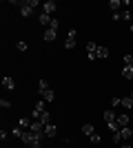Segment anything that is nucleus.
<instances>
[{
  "label": "nucleus",
  "mask_w": 133,
  "mask_h": 148,
  "mask_svg": "<svg viewBox=\"0 0 133 148\" xmlns=\"http://www.w3.org/2000/svg\"><path fill=\"white\" fill-rule=\"evenodd\" d=\"M44 135H38V133H31V130H25L22 133V144H27L29 148H40V142H42Z\"/></svg>",
  "instance_id": "obj_1"
},
{
  "label": "nucleus",
  "mask_w": 133,
  "mask_h": 148,
  "mask_svg": "<svg viewBox=\"0 0 133 148\" xmlns=\"http://www.w3.org/2000/svg\"><path fill=\"white\" fill-rule=\"evenodd\" d=\"M38 93H40V99H44V102H53V97H56V93H53V88L47 84V80L38 82Z\"/></svg>",
  "instance_id": "obj_2"
},
{
  "label": "nucleus",
  "mask_w": 133,
  "mask_h": 148,
  "mask_svg": "<svg viewBox=\"0 0 133 148\" xmlns=\"http://www.w3.org/2000/svg\"><path fill=\"white\" fill-rule=\"evenodd\" d=\"M36 7H38V0H22V2H20V13H22V18H31Z\"/></svg>",
  "instance_id": "obj_3"
},
{
  "label": "nucleus",
  "mask_w": 133,
  "mask_h": 148,
  "mask_svg": "<svg viewBox=\"0 0 133 148\" xmlns=\"http://www.w3.org/2000/svg\"><path fill=\"white\" fill-rule=\"evenodd\" d=\"M31 119H38V122H40V124H44V126H47V124H51V115H49L47 111H36V108H33Z\"/></svg>",
  "instance_id": "obj_4"
},
{
  "label": "nucleus",
  "mask_w": 133,
  "mask_h": 148,
  "mask_svg": "<svg viewBox=\"0 0 133 148\" xmlns=\"http://www.w3.org/2000/svg\"><path fill=\"white\" fill-rule=\"evenodd\" d=\"M98 47H100L98 42H89L87 44V58L89 60H98Z\"/></svg>",
  "instance_id": "obj_5"
},
{
  "label": "nucleus",
  "mask_w": 133,
  "mask_h": 148,
  "mask_svg": "<svg viewBox=\"0 0 133 148\" xmlns=\"http://www.w3.org/2000/svg\"><path fill=\"white\" fill-rule=\"evenodd\" d=\"M56 9H58V5L53 2V0H47V2L42 5V13H49V16H53V13H56Z\"/></svg>",
  "instance_id": "obj_6"
},
{
  "label": "nucleus",
  "mask_w": 133,
  "mask_h": 148,
  "mask_svg": "<svg viewBox=\"0 0 133 148\" xmlns=\"http://www.w3.org/2000/svg\"><path fill=\"white\" fill-rule=\"evenodd\" d=\"M76 47V29L69 31V36H67V42H64V49H73Z\"/></svg>",
  "instance_id": "obj_7"
},
{
  "label": "nucleus",
  "mask_w": 133,
  "mask_h": 148,
  "mask_svg": "<svg viewBox=\"0 0 133 148\" xmlns=\"http://www.w3.org/2000/svg\"><path fill=\"white\" fill-rule=\"evenodd\" d=\"M29 130H31V133H38V135H44V124H40L38 119H33V122H31V128H29Z\"/></svg>",
  "instance_id": "obj_8"
},
{
  "label": "nucleus",
  "mask_w": 133,
  "mask_h": 148,
  "mask_svg": "<svg viewBox=\"0 0 133 148\" xmlns=\"http://www.w3.org/2000/svg\"><path fill=\"white\" fill-rule=\"evenodd\" d=\"M56 36H58V31L56 29H49V27H47V29H44V42H53V40H56Z\"/></svg>",
  "instance_id": "obj_9"
},
{
  "label": "nucleus",
  "mask_w": 133,
  "mask_h": 148,
  "mask_svg": "<svg viewBox=\"0 0 133 148\" xmlns=\"http://www.w3.org/2000/svg\"><path fill=\"white\" fill-rule=\"evenodd\" d=\"M104 122H107V126L115 124V122H118V113H113V111H107V113H104Z\"/></svg>",
  "instance_id": "obj_10"
},
{
  "label": "nucleus",
  "mask_w": 133,
  "mask_h": 148,
  "mask_svg": "<svg viewBox=\"0 0 133 148\" xmlns=\"http://www.w3.org/2000/svg\"><path fill=\"white\" fill-rule=\"evenodd\" d=\"M56 135H58L56 124H47V126H44V137H56Z\"/></svg>",
  "instance_id": "obj_11"
},
{
  "label": "nucleus",
  "mask_w": 133,
  "mask_h": 148,
  "mask_svg": "<svg viewBox=\"0 0 133 148\" xmlns=\"http://www.w3.org/2000/svg\"><path fill=\"white\" fill-rule=\"evenodd\" d=\"M118 126L120 128L129 126V113H118Z\"/></svg>",
  "instance_id": "obj_12"
},
{
  "label": "nucleus",
  "mask_w": 133,
  "mask_h": 148,
  "mask_svg": "<svg viewBox=\"0 0 133 148\" xmlns=\"http://www.w3.org/2000/svg\"><path fill=\"white\" fill-rule=\"evenodd\" d=\"M31 122H33V119H29V117H20L18 119V126L22 130H29V128H31Z\"/></svg>",
  "instance_id": "obj_13"
},
{
  "label": "nucleus",
  "mask_w": 133,
  "mask_h": 148,
  "mask_svg": "<svg viewBox=\"0 0 133 148\" xmlns=\"http://www.w3.org/2000/svg\"><path fill=\"white\" fill-rule=\"evenodd\" d=\"M122 77L133 80V64H124V69H122Z\"/></svg>",
  "instance_id": "obj_14"
},
{
  "label": "nucleus",
  "mask_w": 133,
  "mask_h": 148,
  "mask_svg": "<svg viewBox=\"0 0 133 148\" xmlns=\"http://www.w3.org/2000/svg\"><path fill=\"white\" fill-rule=\"evenodd\" d=\"M2 86H5L7 91H13V88H16V82H13V77H2Z\"/></svg>",
  "instance_id": "obj_15"
},
{
  "label": "nucleus",
  "mask_w": 133,
  "mask_h": 148,
  "mask_svg": "<svg viewBox=\"0 0 133 148\" xmlns=\"http://www.w3.org/2000/svg\"><path fill=\"white\" fill-rule=\"evenodd\" d=\"M82 133H84V135L89 137V139H91V137L95 135V128L91 126V124H84V126H82Z\"/></svg>",
  "instance_id": "obj_16"
},
{
  "label": "nucleus",
  "mask_w": 133,
  "mask_h": 148,
  "mask_svg": "<svg viewBox=\"0 0 133 148\" xmlns=\"http://www.w3.org/2000/svg\"><path fill=\"white\" fill-rule=\"evenodd\" d=\"M51 20H53V16H49V13H42V11H40V25H47V27H49V25H51Z\"/></svg>",
  "instance_id": "obj_17"
},
{
  "label": "nucleus",
  "mask_w": 133,
  "mask_h": 148,
  "mask_svg": "<svg viewBox=\"0 0 133 148\" xmlns=\"http://www.w3.org/2000/svg\"><path fill=\"white\" fill-rule=\"evenodd\" d=\"M109 7H111V11H113V13H118V11H120V7H124V5H122V0H111Z\"/></svg>",
  "instance_id": "obj_18"
},
{
  "label": "nucleus",
  "mask_w": 133,
  "mask_h": 148,
  "mask_svg": "<svg viewBox=\"0 0 133 148\" xmlns=\"http://www.w3.org/2000/svg\"><path fill=\"white\" fill-rule=\"evenodd\" d=\"M104 58H109V49L100 44V47H98V60H104Z\"/></svg>",
  "instance_id": "obj_19"
},
{
  "label": "nucleus",
  "mask_w": 133,
  "mask_h": 148,
  "mask_svg": "<svg viewBox=\"0 0 133 148\" xmlns=\"http://www.w3.org/2000/svg\"><path fill=\"white\" fill-rule=\"evenodd\" d=\"M120 106H124V108L133 111V99H131V97H122V99H120Z\"/></svg>",
  "instance_id": "obj_20"
},
{
  "label": "nucleus",
  "mask_w": 133,
  "mask_h": 148,
  "mask_svg": "<svg viewBox=\"0 0 133 148\" xmlns=\"http://www.w3.org/2000/svg\"><path fill=\"white\" fill-rule=\"evenodd\" d=\"M120 133H122V139H129L133 135V128L131 126H124V128H120Z\"/></svg>",
  "instance_id": "obj_21"
},
{
  "label": "nucleus",
  "mask_w": 133,
  "mask_h": 148,
  "mask_svg": "<svg viewBox=\"0 0 133 148\" xmlns=\"http://www.w3.org/2000/svg\"><path fill=\"white\" fill-rule=\"evenodd\" d=\"M33 108H36V111H47V102H44V99H38Z\"/></svg>",
  "instance_id": "obj_22"
},
{
  "label": "nucleus",
  "mask_w": 133,
  "mask_h": 148,
  "mask_svg": "<svg viewBox=\"0 0 133 148\" xmlns=\"http://www.w3.org/2000/svg\"><path fill=\"white\" fill-rule=\"evenodd\" d=\"M22 133H25V130L20 128V126H16V128H11V135H13V137H22Z\"/></svg>",
  "instance_id": "obj_23"
},
{
  "label": "nucleus",
  "mask_w": 133,
  "mask_h": 148,
  "mask_svg": "<svg viewBox=\"0 0 133 148\" xmlns=\"http://www.w3.org/2000/svg\"><path fill=\"white\" fill-rule=\"evenodd\" d=\"M111 139H113V144H120V142H122V133H120V130H118V133H113V135H111Z\"/></svg>",
  "instance_id": "obj_24"
},
{
  "label": "nucleus",
  "mask_w": 133,
  "mask_h": 148,
  "mask_svg": "<svg viewBox=\"0 0 133 148\" xmlns=\"http://www.w3.org/2000/svg\"><path fill=\"white\" fill-rule=\"evenodd\" d=\"M16 49L18 51H27V42H16Z\"/></svg>",
  "instance_id": "obj_25"
},
{
  "label": "nucleus",
  "mask_w": 133,
  "mask_h": 148,
  "mask_svg": "<svg viewBox=\"0 0 133 148\" xmlns=\"http://www.w3.org/2000/svg\"><path fill=\"white\" fill-rule=\"evenodd\" d=\"M0 106H2V108H11V102H9V99H0Z\"/></svg>",
  "instance_id": "obj_26"
},
{
  "label": "nucleus",
  "mask_w": 133,
  "mask_h": 148,
  "mask_svg": "<svg viewBox=\"0 0 133 148\" xmlns=\"http://www.w3.org/2000/svg\"><path fill=\"white\" fill-rule=\"evenodd\" d=\"M58 25H60V22H58V18H53V20H51V25H49V29H56V31H58Z\"/></svg>",
  "instance_id": "obj_27"
},
{
  "label": "nucleus",
  "mask_w": 133,
  "mask_h": 148,
  "mask_svg": "<svg viewBox=\"0 0 133 148\" xmlns=\"http://www.w3.org/2000/svg\"><path fill=\"white\" fill-rule=\"evenodd\" d=\"M124 64H133V56H131V53H127V56H124Z\"/></svg>",
  "instance_id": "obj_28"
},
{
  "label": "nucleus",
  "mask_w": 133,
  "mask_h": 148,
  "mask_svg": "<svg viewBox=\"0 0 133 148\" xmlns=\"http://www.w3.org/2000/svg\"><path fill=\"white\" fill-rule=\"evenodd\" d=\"M100 139H102V137H100V135H98V133H95V135H93V137H91V142H93V144H100Z\"/></svg>",
  "instance_id": "obj_29"
},
{
  "label": "nucleus",
  "mask_w": 133,
  "mask_h": 148,
  "mask_svg": "<svg viewBox=\"0 0 133 148\" xmlns=\"http://www.w3.org/2000/svg\"><path fill=\"white\" fill-rule=\"evenodd\" d=\"M120 99L122 97H113V99H111V106H120Z\"/></svg>",
  "instance_id": "obj_30"
},
{
  "label": "nucleus",
  "mask_w": 133,
  "mask_h": 148,
  "mask_svg": "<svg viewBox=\"0 0 133 148\" xmlns=\"http://www.w3.org/2000/svg\"><path fill=\"white\" fill-rule=\"evenodd\" d=\"M120 148H133V146H129V144H124V146H120Z\"/></svg>",
  "instance_id": "obj_31"
},
{
  "label": "nucleus",
  "mask_w": 133,
  "mask_h": 148,
  "mask_svg": "<svg viewBox=\"0 0 133 148\" xmlns=\"http://www.w3.org/2000/svg\"><path fill=\"white\" fill-rule=\"evenodd\" d=\"M129 31H131V33H133V22H131V27H129Z\"/></svg>",
  "instance_id": "obj_32"
},
{
  "label": "nucleus",
  "mask_w": 133,
  "mask_h": 148,
  "mask_svg": "<svg viewBox=\"0 0 133 148\" xmlns=\"http://www.w3.org/2000/svg\"><path fill=\"white\" fill-rule=\"evenodd\" d=\"M131 128H133V122H131Z\"/></svg>",
  "instance_id": "obj_33"
}]
</instances>
